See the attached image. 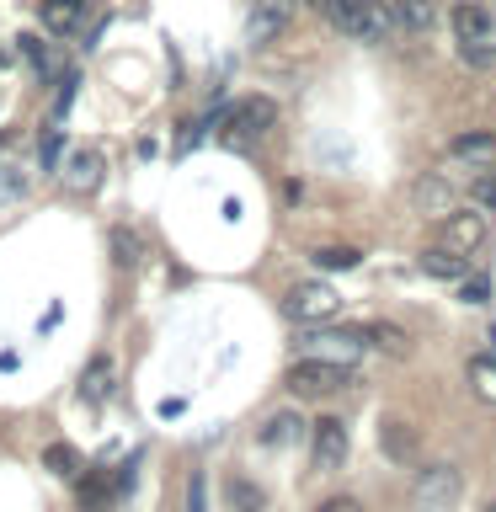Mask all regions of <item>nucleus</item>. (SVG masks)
<instances>
[{"instance_id": "c85d7f7f", "label": "nucleus", "mask_w": 496, "mask_h": 512, "mask_svg": "<svg viewBox=\"0 0 496 512\" xmlns=\"http://www.w3.org/2000/svg\"><path fill=\"white\" fill-rule=\"evenodd\" d=\"M75 86H80V75H64V80H59V91H54V118H64V112L75 107Z\"/></svg>"}, {"instance_id": "2f4dec72", "label": "nucleus", "mask_w": 496, "mask_h": 512, "mask_svg": "<svg viewBox=\"0 0 496 512\" xmlns=\"http://www.w3.org/2000/svg\"><path fill=\"white\" fill-rule=\"evenodd\" d=\"M475 203H480V208H496V171L475 182Z\"/></svg>"}, {"instance_id": "c9c22d12", "label": "nucleus", "mask_w": 496, "mask_h": 512, "mask_svg": "<svg viewBox=\"0 0 496 512\" xmlns=\"http://www.w3.org/2000/svg\"><path fill=\"white\" fill-rule=\"evenodd\" d=\"M422 512H443V507H422Z\"/></svg>"}, {"instance_id": "f257e3e1", "label": "nucleus", "mask_w": 496, "mask_h": 512, "mask_svg": "<svg viewBox=\"0 0 496 512\" xmlns=\"http://www.w3.org/2000/svg\"><path fill=\"white\" fill-rule=\"evenodd\" d=\"M310 6L326 16L342 38H358V43H384L395 32L384 0H310Z\"/></svg>"}, {"instance_id": "412c9836", "label": "nucleus", "mask_w": 496, "mask_h": 512, "mask_svg": "<svg viewBox=\"0 0 496 512\" xmlns=\"http://www.w3.org/2000/svg\"><path fill=\"white\" fill-rule=\"evenodd\" d=\"M224 496H230V507H235V512H267V491H262V486H251V480H240V475H230Z\"/></svg>"}, {"instance_id": "e433bc0d", "label": "nucleus", "mask_w": 496, "mask_h": 512, "mask_svg": "<svg viewBox=\"0 0 496 512\" xmlns=\"http://www.w3.org/2000/svg\"><path fill=\"white\" fill-rule=\"evenodd\" d=\"M486 512H496V502H491V507H486Z\"/></svg>"}, {"instance_id": "f8f14e48", "label": "nucleus", "mask_w": 496, "mask_h": 512, "mask_svg": "<svg viewBox=\"0 0 496 512\" xmlns=\"http://www.w3.org/2000/svg\"><path fill=\"white\" fill-rule=\"evenodd\" d=\"M288 16H294V0H256V11H251V43H272L278 32L288 27Z\"/></svg>"}, {"instance_id": "f704fd0d", "label": "nucleus", "mask_w": 496, "mask_h": 512, "mask_svg": "<svg viewBox=\"0 0 496 512\" xmlns=\"http://www.w3.org/2000/svg\"><path fill=\"white\" fill-rule=\"evenodd\" d=\"M6 144H11V134H6V128H0V150H6Z\"/></svg>"}, {"instance_id": "ddd939ff", "label": "nucleus", "mask_w": 496, "mask_h": 512, "mask_svg": "<svg viewBox=\"0 0 496 512\" xmlns=\"http://www.w3.org/2000/svg\"><path fill=\"white\" fill-rule=\"evenodd\" d=\"M379 448H384V459H395V464H416V432L400 422V416H384L379 422Z\"/></svg>"}, {"instance_id": "9d476101", "label": "nucleus", "mask_w": 496, "mask_h": 512, "mask_svg": "<svg viewBox=\"0 0 496 512\" xmlns=\"http://www.w3.org/2000/svg\"><path fill=\"white\" fill-rule=\"evenodd\" d=\"M459 496V470L454 464H427L422 475H416V502L422 507H448Z\"/></svg>"}, {"instance_id": "b1692460", "label": "nucleus", "mask_w": 496, "mask_h": 512, "mask_svg": "<svg viewBox=\"0 0 496 512\" xmlns=\"http://www.w3.org/2000/svg\"><path fill=\"white\" fill-rule=\"evenodd\" d=\"M107 246H112V262H118V267H134V262H139V235L123 230V224L107 235Z\"/></svg>"}, {"instance_id": "f03ea898", "label": "nucleus", "mask_w": 496, "mask_h": 512, "mask_svg": "<svg viewBox=\"0 0 496 512\" xmlns=\"http://www.w3.org/2000/svg\"><path fill=\"white\" fill-rule=\"evenodd\" d=\"M219 123H224L219 139L230 144V150H251L262 134H272V128H278V102H272V96H240V102L224 112Z\"/></svg>"}, {"instance_id": "aec40b11", "label": "nucleus", "mask_w": 496, "mask_h": 512, "mask_svg": "<svg viewBox=\"0 0 496 512\" xmlns=\"http://www.w3.org/2000/svg\"><path fill=\"white\" fill-rule=\"evenodd\" d=\"M299 432H304L299 416H294V411H278V416H267L262 443H267V448H288V443H299Z\"/></svg>"}, {"instance_id": "dca6fc26", "label": "nucleus", "mask_w": 496, "mask_h": 512, "mask_svg": "<svg viewBox=\"0 0 496 512\" xmlns=\"http://www.w3.org/2000/svg\"><path fill=\"white\" fill-rule=\"evenodd\" d=\"M112 496H118V475L86 470V480H80V512H107Z\"/></svg>"}, {"instance_id": "f3484780", "label": "nucleus", "mask_w": 496, "mask_h": 512, "mask_svg": "<svg viewBox=\"0 0 496 512\" xmlns=\"http://www.w3.org/2000/svg\"><path fill=\"white\" fill-rule=\"evenodd\" d=\"M80 11H86V0H38L43 32H75L80 27Z\"/></svg>"}, {"instance_id": "7c9ffc66", "label": "nucleus", "mask_w": 496, "mask_h": 512, "mask_svg": "<svg viewBox=\"0 0 496 512\" xmlns=\"http://www.w3.org/2000/svg\"><path fill=\"white\" fill-rule=\"evenodd\" d=\"M459 299H464V304H486V299H491V283H486V278H470Z\"/></svg>"}, {"instance_id": "c756f323", "label": "nucleus", "mask_w": 496, "mask_h": 512, "mask_svg": "<svg viewBox=\"0 0 496 512\" xmlns=\"http://www.w3.org/2000/svg\"><path fill=\"white\" fill-rule=\"evenodd\" d=\"M187 512H208V486H203V475L187 480Z\"/></svg>"}, {"instance_id": "1a4fd4ad", "label": "nucleus", "mask_w": 496, "mask_h": 512, "mask_svg": "<svg viewBox=\"0 0 496 512\" xmlns=\"http://www.w3.org/2000/svg\"><path fill=\"white\" fill-rule=\"evenodd\" d=\"M448 166H464V171H491L496 166V134L491 128H470L448 144Z\"/></svg>"}, {"instance_id": "a211bd4d", "label": "nucleus", "mask_w": 496, "mask_h": 512, "mask_svg": "<svg viewBox=\"0 0 496 512\" xmlns=\"http://www.w3.org/2000/svg\"><path fill=\"white\" fill-rule=\"evenodd\" d=\"M64 182H70L75 192H96V187H102V155H96V150H75L70 166H64Z\"/></svg>"}, {"instance_id": "423d86ee", "label": "nucleus", "mask_w": 496, "mask_h": 512, "mask_svg": "<svg viewBox=\"0 0 496 512\" xmlns=\"http://www.w3.org/2000/svg\"><path fill=\"white\" fill-rule=\"evenodd\" d=\"M347 374H352V368H336V363H320V358H299V363L283 374V384H288V395L320 400V395L347 390Z\"/></svg>"}, {"instance_id": "20e7f679", "label": "nucleus", "mask_w": 496, "mask_h": 512, "mask_svg": "<svg viewBox=\"0 0 496 512\" xmlns=\"http://www.w3.org/2000/svg\"><path fill=\"white\" fill-rule=\"evenodd\" d=\"M454 32H459L464 59L470 64H491L496 59V11L491 6H475V0L454 6Z\"/></svg>"}, {"instance_id": "39448f33", "label": "nucleus", "mask_w": 496, "mask_h": 512, "mask_svg": "<svg viewBox=\"0 0 496 512\" xmlns=\"http://www.w3.org/2000/svg\"><path fill=\"white\" fill-rule=\"evenodd\" d=\"M283 315L299 320V326H331L336 315H342V294H336L331 283H294L283 299Z\"/></svg>"}, {"instance_id": "5701e85b", "label": "nucleus", "mask_w": 496, "mask_h": 512, "mask_svg": "<svg viewBox=\"0 0 496 512\" xmlns=\"http://www.w3.org/2000/svg\"><path fill=\"white\" fill-rule=\"evenodd\" d=\"M358 256L363 251H352V246H320L315 251V267L320 272H352V267H358Z\"/></svg>"}, {"instance_id": "cd10ccee", "label": "nucleus", "mask_w": 496, "mask_h": 512, "mask_svg": "<svg viewBox=\"0 0 496 512\" xmlns=\"http://www.w3.org/2000/svg\"><path fill=\"white\" fill-rule=\"evenodd\" d=\"M368 342H379L384 352H406V347H411L406 331H395V326H374V331H368Z\"/></svg>"}, {"instance_id": "4468645a", "label": "nucleus", "mask_w": 496, "mask_h": 512, "mask_svg": "<svg viewBox=\"0 0 496 512\" xmlns=\"http://www.w3.org/2000/svg\"><path fill=\"white\" fill-rule=\"evenodd\" d=\"M384 11L400 32H427L438 22V0H384Z\"/></svg>"}, {"instance_id": "bb28decb", "label": "nucleus", "mask_w": 496, "mask_h": 512, "mask_svg": "<svg viewBox=\"0 0 496 512\" xmlns=\"http://www.w3.org/2000/svg\"><path fill=\"white\" fill-rule=\"evenodd\" d=\"M16 43H22V59L32 64V70H48V48H43V38H38V32H22V38H16Z\"/></svg>"}, {"instance_id": "72a5a7b5", "label": "nucleus", "mask_w": 496, "mask_h": 512, "mask_svg": "<svg viewBox=\"0 0 496 512\" xmlns=\"http://www.w3.org/2000/svg\"><path fill=\"white\" fill-rule=\"evenodd\" d=\"M6 64H11V48H0V70H6Z\"/></svg>"}, {"instance_id": "6ab92c4d", "label": "nucleus", "mask_w": 496, "mask_h": 512, "mask_svg": "<svg viewBox=\"0 0 496 512\" xmlns=\"http://www.w3.org/2000/svg\"><path fill=\"white\" fill-rule=\"evenodd\" d=\"M422 272H427V278H448V283H459L464 272H470V256L443 251V246H427V251H422Z\"/></svg>"}, {"instance_id": "9b49d317", "label": "nucleus", "mask_w": 496, "mask_h": 512, "mask_svg": "<svg viewBox=\"0 0 496 512\" xmlns=\"http://www.w3.org/2000/svg\"><path fill=\"white\" fill-rule=\"evenodd\" d=\"M411 198H416V208H422V214L443 219V214H454V203H459V187L448 182V171H432V176H422V182L411 187Z\"/></svg>"}, {"instance_id": "393cba45", "label": "nucleus", "mask_w": 496, "mask_h": 512, "mask_svg": "<svg viewBox=\"0 0 496 512\" xmlns=\"http://www.w3.org/2000/svg\"><path fill=\"white\" fill-rule=\"evenodd\" d=\"M43 470H54V475H75L80 470V454L70 443H48L43 448Z\"/></svg>"}, {"instance_id": "6e6552de", "label": "nucleus", "mask_w": 496, "mask_h": 512, "mask_svg": "<svg viewBox=\"0 0 496 512\" xmlns=\"http://www.w3.org/2000/svg\"><path fill=\"white\" fill-rule=\"evenodd\" d=\"M310 459L320 475H336L347 464V422H336V416H320L310 427Z\"/></svg>"}, {"instance_id": "473e14b6", "label": "nucleus", "mask_w": 496, "mask_h": 512, "mask_svg": "<svg viewBox=\"0 0 496 512\" xmlns=\"http://www.w3.org/2000/svg\"><path fill=\"white\" fill-rule=\"evenodd\" d=\"M315 512H363V502H352V496H331V502H320Z\"/></svg>"}, {"instance_id": "2eb2a0df", "label": "nucleus", "mask_w": 496, "mask_h": 512, "mask_svg": "<svg viewBox=\"0 0 496 512\" xmlns=\"http://www.w3.org/2000/svg\"><path fill=\"white\" fill-rule=\"evenodd\" d=\"M112 379H118V368H112L107 352H96V358L86 363V374H80V400H86V406H102V400L112 395Z\"/></svg>"}, {"instance_id": "0eeeda50", "label": "nucleus", "mask_w": 496, "mask_h": 512, "mask_svg": "<svg viewBox=\"0 0 496 512\" xmlns=\"http://www.w3.org/2000/svg\"><path fill=\"white\" fill-rule=\"evenodd\" d=\"M486 235H491V224H486V214H480V208H454V214L438 219V240H432V246L470 256V251L486 246Z\"/></svg>"}, {"instance_id": "a878e982", "label": "nucleus", "mask_w": 496, "mask_h": 512, "mask_svg": "<svg viewBox=\"0 0 496 512\" xmlns=\"http://www.w3.org/2000/svg\"><path fill=\"white\" fill-rule=\"evenodd\" d=\"M59 155H64V134H59V128H48V134L38 139V166H43V171H54V166H59Z\"/></svg>"}, {"instance_id": "4be33fe9", "label": "nucleus", "mask_w": 496, "mask_h": 512, "mask_svg": "<svg viewBox=\"0 0 496 512\" xmlns=\"http://www.w3.org/2000/svg\"><path fill=\"white\" fill-rule=\"evenodd\" d=\"M464 374H470V390L496 406V358H470V368H464Z\"/></svg>"}, {"instance_id": "7ed1b4c3", "label": "nucleus", "mask_w": 496, "mask_h": 512, "mask_svg": "<svg viewBox=\"0 0 496 512\" xmlns=\"http://www.w3.org/2000/svg\"><path fill=\"white\" fill-rule=\"evenodd\" d=\"M368 347H374V342H368V331H331V326H315L310 336H299V358H320V363H336V368H352Z\"/></svg>"}]
</instances>
